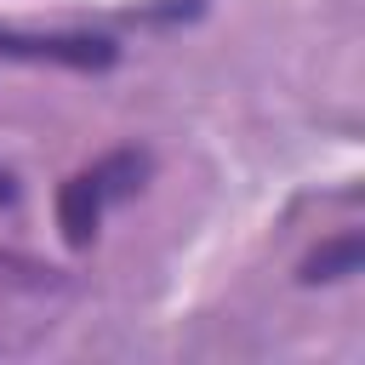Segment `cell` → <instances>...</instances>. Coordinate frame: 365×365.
Instances as JSON below:
<instances>
[{
    "label": "cell",
    "mask_w": 365,
    "mask_h": 365,
    "mask_svg": "<svg viewBox=\"0 0 365 365\" xmlns=\"http://www.w3.org/2000/svg\"><path fill=\"white\" fill-rule=\"evenodd\" d=\"M6 205H17V182H11V171H0V211Z\"/></svg>",
    "instance_id": "cell-4"
},
{
    "label": "cell",
    "mask_w": 365,
    "mask_h": 365,
    "mask_svg": "<svg viewBox=\"0 0 365 365\" xmlns=\"http://www.w3.org/2000/svg\"><path fill=\"white\" fill-rule=\"evenodd\" d=\"M359 257H365V240L348 228V234L325 240V245L302 262V285H331V279H348V274H359Z\"/></svg>",
    "instance_id": "cell-3"
},
{
    "label": "cell",
    "mask_w": 365,
    "mask_h": 365,
    "mask_svg": "<svg viewBox=\"0 0 365 365\" xmlns=\"http://www.w3.org/2000/svg\"><path fill=\"white\" fill-rule=\"evenodd\" d=\"M0 57L63 63V68H108L114 63V40L108 34H17V29H0Z\"/></svg>",
    "instance_id": "cell-2"
},
{
    "label": "cell",
    "mask_w": 365,
    "mask_h": 365,
    "mask_svg": "<svg viewBox=\"0 0 365 365\" xmlns=\"http://www.w3.org/2000/svg\"><path fill=\"white\" fill-rule=\"evenodd\" d=\"M148 171H154L148 148H114V154L80 165V171L57 188V228H63V240H68L74 251H86V245L97 240V228H103V211H108L114 200H131V194L148 182Z\"/></svg>",
    "instance_id": "cell-1"
}]
</instances>
